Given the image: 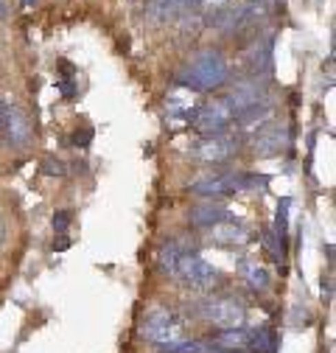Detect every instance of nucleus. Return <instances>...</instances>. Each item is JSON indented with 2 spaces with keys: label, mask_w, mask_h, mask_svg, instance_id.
<instances>
[{
  "label": "nucleus",
  "mask_w": 336,
  "mask_h": 353,
  "mask_svg": "<svg viewBox=\"0 0 336 353\" xmlns=\"http://www.w3.org/2000/svg\"><path fill=\"white\" fill-rule=\"evenodd\" d=\"M219 350H233V353H241L244 347H249V331L244 328H230V331H222V336L216 339Z\"/></svg>",
  "instance_id": "ddd939ff"
},
{
  "label": "nucleus",
  "mask_w": 336,
  "mask_h": 353,
  "mask_svg": "<svg viewBox=\"0 0 336 353\" xmlns=\"http://www.w3.org/2000/svg\"><path fill=\"white\" fill-rule=\"evenodd\" d=\"M90 138H93V132H90V129H84L81 135H78V132L73 135V143H76V146H87V143H90Z\"/></svg>",
  "instance_id": "5701e85b"
},
{
  "label": "nucleus",
  "mask_w": 336,
  "mask_h": 353,
  "mask_svg": "<svg viewBox=\"0 0 336 353\" xmlns=\"http://www.w3.org/2000/svg\"><path fill=\"white\" fill-rule=\"evenodd\" d=\"M227 3H230V0H199V6H202L207 14H219V12H224Z\"/></svg>",
  "instance_id": "412c9836"
},
{
  "label": "nucleus",
  "mask_w": 336,
  "mask_h": 353,
  "mask_svg": "<svg viewBox=\"0 0 336 353\" xmlns=\"http://www.w3.org/2000/svg\"><path fill=\"white\" fill-rule=\"evenodd\" d=\"M3 239H6V228H3V222H0V244H3Z\"/></svg>",
  "instance_id": "393cba45"
},
{
  "label": "nucleus",
  "mask_w": 336,
  "mask_h": 353,
  "mask_svg": "<svg viewBox=\"0 0 336 353\" xmlns=\"http://www.w3.org/2000/svg\"><path fill=\"white\" fill-rule=\"evenodd\" d=\"M6 17V6H3V0H0V20Z\"/></svg>",
  "instance_id": "a878e982"
},
{
  "label": "nucleus",
  "mask_w": 336,
  "mask_h": 353,
  "mask_svg": "<svg viewBox=\"0 0 336 353\" xmlns=\"http://www.w3.org/2000/svg\"><path fill=\"white\" fill-rule=\"evenodd\" d=\"M246 278H249V286H252V289H261V292H264V289L269 286V272H266L264 267H249V270H246Z\"/></svg>",
  "instance_id": "6ab92c4d"
},
{
  "label": "nucleus",
  "mask_w": 336,
  "mask_h": 353,
  "mask_svg": "<svg viewBox=\"0 0 336 353\" xmlns=\"http://www.w3.org/2000/svg\"><path fill=\"white\" fill-rule=\"evenodd\" d=\"M246 62H249V70L255 76H266L269 68H272V37H264L261 42H255L249 57H246Z\"/></svg>",
  "instance_id": "f8f14e48"
},
{
  "label": "nucleus",
  "mask_w": 336,
  "mask_h": 353,
  "mask_svg": "<svg viewBox=\"0 0 336 353\" xmlns=\"http://www.w3.org/2000/svg\"><path fill=\"white\" fill-rule=\"evenodd\" d=\"M3 118H6V107H3V101H0V129H3Z\"/></svg>",
  "instance_id": "b1692460"
},
{
  "label": "nucleus",
  "mask_w": 336,
  "mask_h": 353,
  "mask_svg": "<svg viewBox=\"0 0 336 353\" xmlns=\"http://www.w3.org/2000/svg\"><path fill=\"white\" fill-rule=\"evenodd\" d=\"M180 320L168 312V308H154V312L146 317V323H143V336L146 339H151L154 345H165V342H174V339H180Z\"/></svg>",
  "instance_id": "423d86ee"
},
{
  "label": "nucleus",
  "mask_w": 336,
  "mask_h": 353,
  "mask_svg": "<svg viewBox=\"0 0 336 353\" xmlns=\"http://www.w3.org/2000/svg\"><path fill=\"white\" fill-rule=\"evenodd\" d=\"M42 171H45V174H56V176H62L65 174V163L62 160H54V157H45V160H42Z\"/></svg>",
  "instance_id": "aec40b11"
},
{
  "label": "nucleus",
  "mask_w": 336,
  "mask_h": 353,
  "mask_svg": "<svg viewBox=\"0 0 336 353\" xmlns=\"http://www.w3.org/2000/svg\"><path fill=\"white\" fill-rule=\"evenodd\" d=\"M213 239H216L219 244H241V241L246 239V230L238 228V225H224V222H219V225H213Z\"/></svg>",
  "instance_id": "2eb2a0df"
},
{
  "label": "nucleus",
  "mask_w": 336,
  "mask_h": 353,
  "mask_svg": "<svg viewBox=\"0 0 336 353\" xmlns=\"http://www.w3.org/2000/svg\"><path fill=\"white\" fill-rule=\"evenodd\" d=\"M182 283L193 286V289H207V286H213L219 272L210 267V263L199 255H191V252H182L180 263H177V272H174Z\"/></svg>",
  "instance_id": "39448f33"
},
{
  "label": "nucleus",
  "mask_w": 336,
  "mask_h": 353,
  "mask_svg": "<svg viewBox=\"0 0 336 353\" xmlns=\"http://www.w3.org/2000/svg\"><path fill=\"white\" fill-rule=\"evenodd\" d=\"M233 110V115H241L252 107H258V104H266L264 101V93H261V87L258 81H244V84H235V90L230 93V99H224Z\"/></svg>",
  "instance_id": "0eeeda50"
},
{
  "label": "nucleus",
  "mask_w": 336,
  "mask_h": 353,
  "mask_svg": "<svg viewBox=\"0 0 336 353\" xmlns=\"http://www.w3.org/2000/svg\"><path fill=\"white\" fill-rule=\"evenodd\" d=\"M233 149H235L233 138H227V135H210V138H204V141H199L193 146V154L202 157V160H210V163H219V160H227L233 154Z\"/></svg>",
  "instance_id": "1a4fd4ad"
},
{
  "label": "nucleus",
  "mask_w": 336,
  "mask_h": 353,
  "mask_svg": "<svg viewBox=\"0 0 336 353\" xmlns=\"http://www.w3.org/2000/svg\"><path fill=\"white\" fill-rule=\"evenodd\" d=\"M216 353H233V350H216Z\"/></svg>",
  "instance_id": "cd10ccee"
},
{
  "label": "nucleus",
  "mask_w": 336,
  "mask_h": 353,
  "mask_svg": "<svg viewBox=\"0 0 336 353\" xmlns=\"http://www.w3.org/2000/svg\"><path fill=\"white\" fill-rule=\"evenodd\" d=\"M264 176H246V174H219V176H202L191 185L193 194L202 196H219V194H235V191H249L255 185H264Z\"/></svg>",
  "instance_id": "f03ea898"
},
{
  "label": "nucleus",
  "mask_w": 336,
  "mask_h": 353,
  "mask_svg": "<svg viewBox=\"0 0 336 353\" xmlns=\"http://www.w3.org/2000/svg\"><path fill=\"white\" fill-rule=\"evenodd\" d=\"M227 79V62L219 51H202L193 57L188 73L180 76V84H188L193 90H213V87L224 84Z\"/></svg>",
  "instance_id": "f257e3e1"
},
{
  "label": "nucleus",
  "mask_w": 336,
  "mask_h": 353,
  "mask_svg": "<svg viewBox=\"0 0 336 353\" xmlns=\"http://www.w3.org/2000/svg\"><path fill=\"white\" fill-rule=\"evenodd\" d=\"M288 143H291L288 132H286V129H280V126H272V129L261 132V135H258L255 141H252V152H255L258 157H275V154L286 152V149H288Z\"/></svg>",
  "instance_id": "6e6552de"
},
{
  "label": "nucleus",
  "mask_w": 336,
  "mask_h": 353,
  "mask_svg": "<svg viewBox=\"0 0 336 353\" xmlns=\"http://www.w3.org/2000/svg\"><path fill=\"white\" fill-rule=\"evenodd\" d=\"M199 350H202V345L193 339H174V342L157 345V353H199Z\"/></svg>",
  "instance_id": "dca6fc26"
},
{
  "label": "nucleus",
  "mask_w": 336,
  "mask_h": 353,
  "mask_svg": "<svg viewBox=\"0 0 336 353\" xmlns=\"http://www.w3.org/2000/svg\"><path fill=\"white\" fill-rule=\"evenodd\" d=\"M227 219V208L222 202H202L191 210V225L196 228H213Z\"/></svg>",
  "instance_id": "9b49d317"
},
{
  "label": "nucleus",
  "mask_w": 336,
  "mask_h": 353,
  "mask_svg": "<svg viewBox=\"0 0 336 353\" xmlns=\"http://www.w3.org/2000/svg\"><path fill=\"white\" fill-rule=\"evenodd\" d=\"M3 132H6V141H9L12 146H25V143L31 141V123H28L25 112H20V110H6Z\"/></svg>",
  "instance_id": "9d476101"
},
{
  "label": "nucleus",
  "mask_w": 336,
  "mask_h": 353,
  "mask_svg": "<svg viewBox=\"0 0 336 353\" xmlns=\"http://www.w3.org/2000/svg\"><path fill=\"white\" fill-rule=\"evenodd\" d=\"M34 3V0H23V6H31Z\"/></svg>",
  "instance_id": "bb28decb"
},
{
  "label": "nucleus",
  "mask_w": 336,
  "mask_h": 353,
  "mask_svg": "<svg viewBox=\"0 0 336 353\" xmlns=\"http://www.w3.org/2000/svg\"><path fill=\"white\" fill-rule=\"evenodd\" d=\"M269 115H272V107H269V104H258V107H252V110H246V112L235 115V118L241 121V126H255V123L266 121Z\"/></svg>",
  "instance_id": "f3484780"
},
{
  "label": "nucleus",
  "mask_w": 336,
  "mask_h": 353,
  "mask_svg": "<svg viewBox=\"0 0 336 353\" xmlns=\"http://www.w3.org/2000/svg\"><path fill=\"white\" fill-rule=\"evenodd\" d=\"M180 258H182V252L177 250V244H168V247H162L160 250V267L165 270V272H177V263H180Z\"/></svg>",
  "instance_id": "a211bd4d"
},
{
  "label": "nucleus",
  "mask_w": 336,
  "mask_h": 353,
  "mask_svg": "<svg viewBox=\"0 0 336 353\" xmlns=\"http://www.w3.org/2000/svg\"><path fill=\"white\" fill-rule=\"evenodd\" d=\"M202 314L213 325H219L222 331H230V328H241L244 305L235 297H216V300L202 303Z\"/></svg>",
  "instance_id": "20e7f679"
},
{
  "label": "nucleus",
  "mask_w": 336,
  "mask_h": 353,
  "mask_svg": "<svg viewBox=\"0 0 336 353\" xmlns=\"http://www.w3.org/2000/svg\"><path fill=\"white\" fill-rule=\"evenodd\" d=\"M233 110H230V104L224 101V99H219V101H207L204 107H199L196 112H191V121H193V126L202 132V135H224V129L233 123Z\"/></svg>",
  "instance_id": "7ed1b4c3"
},
{
  "label": "nucleus",
  "mask_w": 336,
  "mask_h": 353,
  "mask_svg": "<svg viewBox=\"0 0 336 353\" xmlns=\"http://www.w3.org/2000/svg\"><path fill=\"white\" fill-rule=\"evenodd\" d=\"M67 225H70V210H59V213L54 216V230H56V233H65Z\"/></svg>",
  "instance_id": "4be33fe9"
},
{
  "label": "nucleus",
  "mask_w": 336,
  "mask_h": 353,
  "mask_svg": "<svg viewBox=\"0 0 336 353\" xmlns=\"http://www.w3.org/2000/svg\"><path fill=\"white\" fill-rule=\"evenodd\" d=\"M249 347L258 350V353H275V350H277V336H275V331L266 328V325L255 328V331L249 334Z\"/></svg>",
  "instance_id": "4468645a"
}]
</instances>
